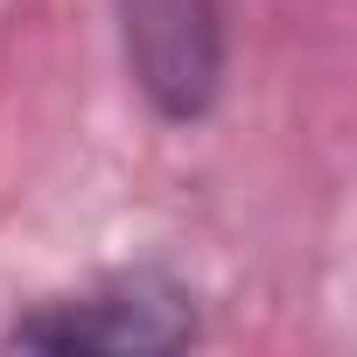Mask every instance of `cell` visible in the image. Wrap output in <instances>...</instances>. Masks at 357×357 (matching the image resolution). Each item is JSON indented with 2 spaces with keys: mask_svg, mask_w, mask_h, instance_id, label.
Wrapping results in <instances>:
<instances>
[{
  "mask_svg": "<svg viewBox=\"0 0 357 357\" xmlns=\"http://www.w3.org/2000/svg\"><path fill=\"white\" fill-rule=\"evenodd\" d=\"M126 77L161 126H204L225 98V0H119Z\"/></svg>",
  "mask_w": 357,
  "mask_h": 357,
  "instance_id": "cell-2",
  "label": "cell"
},
{
  "mask_svg": "<svg viewBox=\"0 0 357 357\" xmlns=\"http://www.w3.org/2000/svg\"><path fill=\"white\" fill-rule=\"evenodd\" d=\"M197 294L161 273V266H126V273H105L77 294H50L36 308H22L8 322V350H56V357H168L197 343Z\"/></svg>",
  "mask_w": 357,
  "mask_h": 357,
  "instance_id": "cell-1",
  "label": "cell"
}]
</instances>
